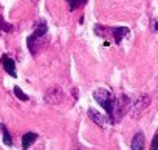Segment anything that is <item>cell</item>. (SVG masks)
Returning a JSON list of instances; mask_svg holds the SVG:
<instances>
[{"label":"cell","instance_id":"cell-1","mask_svg":"<svg viewBox=\"0 0 158 150\" xmlns=\"http://www.w3.org/2000/svg\"><path fill=\"white\" fill-rule=\"evenodd\" d=\"M47 34H48V26L45 23V20H39L34 25V31L31 36H28L27 39V45L28 50L33 56H36V53L39 51V48L42 47V43L47 40Z\"/></svg>","mask_w":158,"mask_h":150},{"label":"cell","instance_id":"cell-2","mask_svg":"<svg viewBox=\"0 0 158 150\" xmlns=\"http://www.w3.org/2000/svg\"><path fill=\"white\" fill-rule=\"evenodd\" d=\"M93 98L106 110V113L110 118L112 124H115V121H113V102H115V98H113L112 91H109L106 88H98V90L93 91Z\"/></svg>","mask_w":158,"mask_h":150},{"label":"cell","instance_id":"cell-3","mask_svg":"<svg viewBox=\"0 0 158 150\" xmlns=\"http://www.w3.org/2000/svg\"><path fill=\"white\" fill-rule=\"evenodd\" d=\"M130 107H132V101L127 95H118L115 98V102H113V121H115V124L119 122L126 116V113L130 110Z\"/></svg>","mask_w":158,"mask_h":150},{"label":"cell","instance_id":"cell-4","mask_svg":"<svg viewBox=\"0 0 158 150\" xmlns=\"http://www.w3.org/2000/svg\"><path fill=\"white\" fill-rule=\"evenodd\" d=\"M149 104H150V98L147 96V95H143V96H139V98H136L133 102H132V107H130V116L132 118H139L143 113H144V110L149 107Z\"/></svg>","mask_w":158,"mask_h":150},{"label":"cell","instance_id":"cell-5","mask_svg":"<svg viewBox=\"0 0 158 150\" xmlns=\"http://www.w3.org/2000/svg\"><path fill=\"white\" fill-rule=\"evenodd\" d=\"M64 98V91L59 87H51L45 93V102L47 104H59Z\"/></svg>","mask_w":158,"mask_h":150},{"label":"cell","instance_id":"cell-6","mask_svg":"<svg viewBox=\"0 0 158 150\" xmlns=\"http://www.w3.org/2000/svg\"><path fill=\"white\" fill-rule=\"evenodd\" d=\"M89 118H90L95 124H98L99 127H107L109 124H112V121H110L109 116H104V115H101L99 111H96V110H93V108H89Z\"/></svg>","mask_w":158,"mask_h":150},{"label":"cell","instance_id":"cell-7","mask_svg":"<svg viewBox=\"0 0 158 150\" xmlns=\"http://www.w3.org/2000/svg\"><path fill=\"white\" fill-rule=\"evenodd\" d=\"M0 62H2V67L5 68V71L10 74L11 78H16L17 76V73H16V62L8 54H3L2 57H0Z\"/></svg>","mask_w":158,"mask_h":150},{"label":"cell","instance_id":"cell-8","mask_svg":"<svg viewBox=\"0 0 158 150\" xmlns=\"http://www.w3.org/2000/svg\"><path fill=\"white\" fill-rule=\"evenodd\" d=\"M110 33H112L115 42H116V43H121L123 39H126L130 31H129L127 26H113V28H110Z\"/></svg>","mask_w":158,"mask_h":150},{"label":"cell","instance_id":"cell-9","mask_svg":"<svg viewBox=\"0 0 158 150\" xmlns=\"http://www.w3.org/2000/svg\"><path fill=\"white\" fill-rule=\"evenodd\" d=\"M144 144H146V138L141 132L135 133V136L132 138V144H130V148L132 150H144Z\"/></svg>","mask_w":158,"mask_h":150},{"label":"cell","instance_id":"cell-10","mask_svg":"<svg viewBox=\"0 0 158 150\" xmlns=\"http://www.w3.org/2000/svg\"><path fill=\"white\" fill-rule=\"evenodd\" d=\"M36 139H37V133H34V132L25 133V135L22 136V148H23V150H28V148L31 147V144L36 142Z\"/></svg>","mask_w":158,"mask_h":150},{"label":"cell","instance_id":"cell-11","mask_svg":"<svg viewBox=\"0 0 158 150\" xmlns=\"http://www.w3.org/2000/svg\"><path fill=\"white\" fill-rule=\"evenodd\" d=\"M87 2H89V0H67V3H68V10H70V11H76L77 8L84 6Z\"/></svg>","mask_w":158,"mask_h":150},{"label":"cell","instance_id":"cell-12","mask_svg":"<svg viewBox=\"0 0 158 150\" xmlns=\"http://www.w3.org/2000/svg\"><path fill=\"white\" fill-rule=\"evenodd\" d=\"M0 132H2V135H3V142L6 145H13V138H11L8 128L5 127V124H0Z\"/></svg>","mask_w":158,"mask_h":150},{"label":"cell","instance_id":"cell-13","mask_svg":"<svg viewBox=\"0 0 158 150\" xmlns=\"http://www.w3.org/2000/svg\"><path fill=\"white\" fill-rule=\"evenodd\" d=\"M14 30V26L8 22H5L3 19H0V31H5V33H11Z\"/></svg>","mask_w":158,"mask_h":150},{"label":"cell","instance_id":"cell-14","mask_svg":"<svg viewBox=\"0 0 158 150\" xmlns=\"http://www.w3.org/2000/svg\"><path fill=\"white\" fill-rule=\"evenodd\" d=\"M14 95H16V96H17L20 101H23V102H25V101H28V96H27V95L20 90V87H14Z\"/></svg>","mask_w":158,"mask_h":150},{"label":"cell","instance_id":"cell-15","mask_svg":"<svg viewBox=\"0 0 158 150\" xmlns=\"http://www.w3.org/2000/svg\"><path fill=\"white\" fill-rule=\"evenodd\" d=\"M150 150H158V130L153 135V139H152V144H150Z\"/></svg>","mask_w":158,"mask_h":150}]
</instances>
